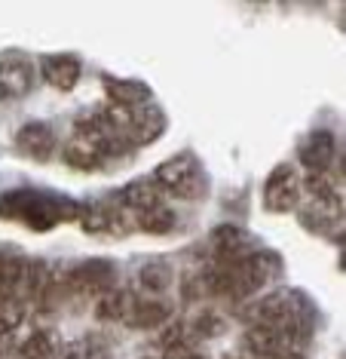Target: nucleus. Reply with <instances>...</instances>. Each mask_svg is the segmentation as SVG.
<instances>
[{
    "instance_id": "nucleus-1",
    "label": "nucleus",
    "mask_w": 346,
    "mask_h": 359,
    "mask_svg": "<svg viewBox=\"0 0 346 359\" xmlns=\"http://www.w3.org/2000/svg\"><path fill=\"white\" fill-rule=\"evenodd\" d=\"M251 325L270 329L276 334L288 338L291 344L303 347V341L312 334V320H316V310L298 289H279L270 292L267 298H261L258 304L249 310Z\"/></svg>"
},
{
    "instance_id": "nucleus-13",
    "label": "nucleus",
    "mask_w": 346,
    "mask_h": 359,
    "mask_svg": "<svg viewBox=\"0 0 346 359\" xmlns=\"http://www.w3.org/2000/svg\"><path fill=\"white\" fill-rule=\"evenodd\" d=\"M212 249L218 252V261H236L249 255V236L233 224H224L212 233Z\"/></svg>"
},
{
    "instance_id": "nucleus-17",
    "label": "nucleus",
    "mask_w": 346,
    "mask_h": 359,
    "mask_svg": "<svg viewBox=\"0 0 346 359\" xmlns=\"http://www.w3.org/2000/svg\"><path fill=\"white\" fill-rule=\"evenodd\" d=\"M141 283L147 285V292H166V289H169V283H172V273H169V267L144 264V271H141Z\"/></svg>"
},
{
    "instance_id": "nucleus-5",
    "label": "nucleus",
    "mask_w": 346,
    "mask_h": 359,
    "mask_svg": "<svg viewBox=\"0 0 346 359\" xmlns=\"http://www.w3.org/2000/svg\"><path fill=\"white\" fill-rule=\"evenodd\" d=\"M303 187H300V172L288 163H279V166L270 172L267 184H263V206L276 215H285V212H294L300 206Z\"/></svg>"
},
{
    "instance_id": "nucleus-19",
    "label": "nucleus",
    "mask_w": 346,
    "mask_h": 359,
    "mask_svg": "<svg viewBox=\"0 0 346 359\" xmlns=\"http://www.w3.org/2000/svg\"><path fill=\"white\" fill-rule=\"evenodd\" d=\"M141 359H162V356H160V350H151V353H144Z\"/></svg>"
},
{
    "instance_id": "nucleus-2",
    "label": "nucleus",
    "mask_w": 346,
    "mask_h": 359,
    "mask_svg": "<svg viewBox=\"0 0 346 359\" xmlns=\"http://www.w3.org/2000/svg\"><path fill=\"white\" fill-rule=\"evenodd\" d=\"M0 215L10 222H22L34 231H46L59 222H71L80 215V206H74L59 194L43 191H4L0 194Z\"/></svg>"
},
{
    "instance_id": "nucleus-10",
    "label": "nucleus",
    "mask_w": 346,
    "mask_h": 359,
    "mask_svg": "<svg viewBox=\"0 0 346 359\" xmlns=\"http://www.w3.org/2000/svg\"><path fill=\"white\" fill-rule=\"evenodd\" d=\"M15 144H19L22 154H28L31 160H49L55 151V133L46 123H25L19 133H15Z\"/></svg>"
},
{
    "instance_id": "nucleus-4",
    "label": "nucleus",
    "mask_w": 346,
    "mask_h": 359,
    "mask_svg": "<svg viewBox=\"0 0 346 359\" xmlns=\"http://www.w3.org/2000/svg\"><path fill=\"white\" fill-rule=\"evenodd\" d=\"M117 285V267L111 261H83V264L71 267L68 273L62 276V295H77V298H86V295H104L108 289Z\"/></svg>"
},
{
    "instance_id": "nucleus-18",
    "label": "nucleus",
    "mask_w": 346,
    "mask_h": 359,
    "mask_svg": "<svg viewBox=\"0 0 346 359\" xmlns=\"http://www.w3.org/2000/svg\"><path fill=\"white\" fill-rule=\"evenodd\" d=\"M0 359H15V334H0Z\"/></svg>"
},
{
    "instance_id": "nucleus-3",
    "label": "nucleus",
    "mask_w": 346,
    "mask_h": 359,
    "mask_svg": "<svg viewBox=\"0 0 346 359\" xmlns=\"http://www.w3.org/2000/svg\"><path fill=\"white\" fill-rule=\"evenodd\" d=\"M153 184L162 194L178 200H196L205 191V178L200 169V160L193 154H175L172 160H162L153 172Z\"/></svg>"
},
{
    "instance_id": "nucleus-14",
    "label": "nucleus",
    "mask_w": 346,
    "mask_h": 359,
    "mask_svg": "<svg viewBox=\"0 0 346 359\" xmlns=\"http://www.w3.org/2000/svg\"><path fill=\"white\" fill-rule=\"evenodd\" d=\"M132 295L135 292H129V289H108L104 295H98L95 301V316L102 323H123L126 320V313H129V304H132Z\"/></svg>"
},
{
    "instance_id": "nucleus-11",
    "label": "nucleus",
    "mask_w": 346,
    "mask_h": 359,
    "mask_svg": "<svg viewBox=\"0 0 346 359\" xmlns=\"http://www.w3.org/2000/svg\"><path fill=\"white\" fill-rule=\"evenodd\" d=\"M120 203H123V209L132 212V218H135V215H141V212L162 206V191L153 184V178H138V182H129L120 191Z\"/></svg>"
},
{
    "instance_id": "nucleus-16",
    "label": "nucleus",
    "mask_w": 346,
    "mask_h": 359,
    "mask_svg": "<svg viewBox=\"0 0 346 359\" xmlns=\"http://www.w3.org/2000/svg\"><path fill=\"white\" fill-rule=\"evenodd\" d=\"M135 227L138 231H147V233H169L172 227H175V212L166 206L141 212V215H135Z\"/></svg>"
},
{
    "instance_id": "nucleus-9",
    "label": "nucleus",
    "mask_w": 346,
    "mask_h": 359,
    "mask_svg": "<svg viewBox=\"0 0 346 359\" xmlns=\"http://www.w3.org/2000/svg\"><path fill=\"white\" fill-rule=\"evenodd\" d=\"M80 71H83V65H80L77 55H68V53H59V55H46L43 62H40V74L53 89H62V93H68L80 83Z\"/></svg>"
},
{
    "instance_id": "nucleus-7",
    "label": "nucleus",
    "mask_w": 346,
    "mask_h": 359,
    "mask_svg": "<svg viewBox=\"0 0 346 359\" xmlns=\"http://www.w3.org/2000/svg\"><path fill=\"white\" fill-rule=\"evenodd\" d=\"M337 157V138L328 133V129H316L303 138L300 151H298V160L307 172H328L331 163Z\"/></svg>"
},
{
    "instance_id": "nucleus-6",
    "label": "nucleus",
    "mask_w": 346,
    "mask_h": 359,
    "mask_svg": "<svg viewBox=\"0 0 346 359\" xmlns=\"http://www.w3.org/2000/svg\"><path fill=\"white\" fill-rule=\"evenodd\" d=\"M34 77H37V68L25 53L0 55V102H13V99H22L25 93H31Z\"/></svg>"
},
{
    "instance_id": "nucleus-15",
    "label": "nucleus",
    "mask_w": 346,
    "mask_h": 359,
    "mask_svg": "<svg viewBox=\"0 0 346 359\" xmlns=\"http://www.w3.org/2000/svg\"><path fill=\"white\" fill-rule=\"evenodd\" d=\"M15 359H55V334L37 329L25 338V344L15 350Z\"/></svg>"
},
{
    "instance_id": "nucleus-8",
    "label": "nucleus",
    "mask_w": 346,
    "mask_h": 359,
    "mask_svg": "<svg viewBox=\"0 0 346 359\" xmlns=\"http://www.w3.org/2000/svg\"><path fill=\"white\" fill-rule=\"evenodd\" d=\"M123 323L132 325V329H160V325L172 323V307L151 295H132L129 313Z\"/></svg>"
},
{
    "instance_id": "nucleus-12",
    "label": "nucleus",
    "mask_w": 346,
    "mask_h": 359,
    "mask_svg": "<svg viewBox=\"0 0 346 359\" xmlns=\"http://www.w3.org/2000/svg\"><path fill=\"white\" fill-rule=\"evenodd\" d=\"M104 89L111 95V104H120V108H138V104L151 102V86H144L141 80H104Z\"/></svg>"
}]
</instances>
